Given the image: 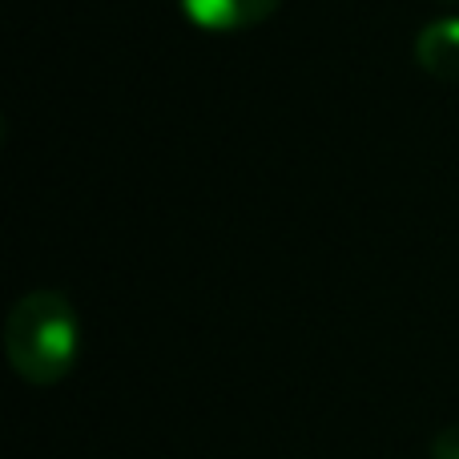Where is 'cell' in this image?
Returning a JSON list of instances; mask_svg holds the SVG:
<instances>
[{
    "mask_svg": "<svg viewBox=\"0 0 459 459\" xmlns=\"http://www.w3.org/2000/svg\"><path fill=\"white\" fill-rule=\"evenodd\" d=\"M8 367L29 387H56L69 379L81 355V318L69 294L29 290L4 318Z\"/></svg>",
    "mask_w": 459,
    "mask_h": 459,
    "instance_id": "obj_1",
    "label": "cell"
},
{
    "mask_svg": "<svg viewBox=\"0 0 459 459\" xmlns=\"http://www.w3.org/2000/svg\"><path fill=\"white\" fill-rule=\"evenodd\" d=\"M178 4L194 29L214 32V37H234V32H250L266 24L282 8V0H178Z\"/></svg>",
    "mask_w": 459,
    "mask_h": 459,
    "instance_id": "obj_2",
    "label": "cell"
},
{
    "mask_svg": "<svg viewBox=\"0 0 459 459\" xmlns=\"http://www.w3.org/2000/svg\"><path fill=\"white\" fill-rule=\"evenodd\" d=\"M415 61L428 77L459 85V16H439L415 37Z\"/></svg>",
    "mask_w": 459,
    "mask_h": 459,
    "instance_id": "obj_3",
    "label": "cell"
},
{
    "mask_svg": "<svg viewBox=\"0 0 459 459\" xmlns=\"http://www.w3.org/2000/svg\"><path fill=\"white\" fill-rule=\"evenodd\" d=\"M431 459H459V423L436 431V439H431Z\"/></svg>",
    "mask_w": 459,
    "mask_h": 459,
    "instance_id": "obj_4",
    "label": "cell"
}]
</instances>
